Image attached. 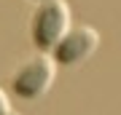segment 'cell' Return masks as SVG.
<instances>
[{
    "label": "cell",
    "instance_id": "277c9868",
    "mask_svg": "<svg viewBox=\"0 0 121 115\" xmlns=\"http://www.w3.org/2000/svg\"><path fill=\"white\" fill-rule=\"evenodd\" d=\"M8 112H11V102L5 96V91L0 88V115H8Z\"/></svg>",
    "mask_w": 121,
    "mask_h": 115
},
{
    "label": "cell",
    "instance_id": "3957f363",
    "mask_svg": "<svg viewBox=\"0 0 121 115\" xmlns=\"http://www.w3.org/2000/svg\"><path fill=\"white\" fill-rule=\"evenodd\" d=\"M97 48H99V32L94 27H70L62 35V40L54 46L51 59L62 67H78L86 59H91Z\"/></svg>",
    "mask_w": 121,
    "mask_h": 115
},
{
    "label": "cell",
    "instance_id": "5b68a950",
    "mask_svg": "<svg viewBox=\"0 0 121 115\" xmlns=\"http://www.w3.org/2000/svg\"><path fill=\"white\" fill-rule=\"evenodd\" d=\"M8 115H19V112H8Z\"/></svg>",
    "mask_w": 121,
    "mask_h": 115
},
{
    "label": "cell",
    "instance_id": "8992f818",
    "mask_svg": "<svg viewBox=\"0 0 121 115\" xmlns=\"http://www.w3.org/2000/svg\"><path fill=\"white\" fill-rule=\"evenodd\" d=\"M38 3H46V0H38Z\"/></svg>",
    "mask_w": 121,
    "mask_h": 115
},
{
    "label": "cell",
    "instance_id": "6da1fadb",
    "mask_svg": "<svg viewBox=\"0 0 121 115\" xmlns=\"http://www.w3.org/2000/svg\"><path fill=\"white\" fill-rule=\"evenodd\" d=\"M56 80V62L51 56H30L22 62L11 75V94L24 99V102H35V99L46 96Z\"/></svg>",
    "mask_w": 121,
    "mask_h": 115
},
{
    "label": "cell",
    "instance_id": "7a4b0ae2",
    "mask_svg": "<svg viewBox=\"0 0 121 115\" xmlns=\"http://www.w3.org/2000/svg\"><path fill=\"white\" fill-rule=\"evenodd\" d=\"M67 30H70V5L65 0H46L35 8L30 21V38L35 48L54 51V46L62 40Z\"/></svg>",
    "mask_w": 121,
    "mask_h": 115
}]
</instances>
